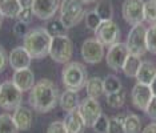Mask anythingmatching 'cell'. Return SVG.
Listing matches in <instances>:
<instances>
[{"label": "cell", "instance_id": "32", "mask_svg": "<svg viewBox=\"0 0 156 133\" xmlns=\"http://www.w3.org/2000/svg\"><path fill=\"white\" fill-rule=\"evenodd\" d=\"M147 49L148 52L156 55V23L151 24V27L147 28Z\"/></svg>", "mask_w": 156, "mask_h": 133}, {"label": "cell", "instance_id": "31", "mask_svg": "<svg viewBox=\"0 0 156 133\" xmlns=\"http://www.w3.org/2000/svg\"><path fill=\"white\" fill-rule=\"evenodd\" d=\"M84 22H86V26L88 29H91V31H96L98 29V27L100 26V23H101V19L99 17V15L96 12H95V9H92V11H88L86 12V16H84Z\"/></svg>", "mask_w": 156, "mask_h": 133}, {"label": "cell", "instance_id": "34", "mask_svg": "<svg viewBox=\"0 0 156 133\" xmlns=\"http://www.w3.org/2000/svg\"><path fill=\"white\" fill-rule=\"evenodd\" d=\"M66 29H67V28L63 26V23L60 22V20H52V22L48 24V28H47V31L49 32V35H51L52 37L64 35Z\"/></svg>", "mask_w": 156, "mask_h": 133}, {"label": "cell", "instance_id": "28", "mask_svg": "<svg viewBox=\"0 0 156 133\" xmlns=\"http://www.w3.org/2000/svg\"><path fill=\"white\" fill-rule=\"evenodd\" d=\"M103 84H104V93L105 94L115 93L123 88L122 81H120L115 75H108L107 77L103 80Z\"/></svg>", "mask_w": 156, "mask_h": 133}, {"label": "cell", "instance_id": "6", "mask_svg": "<svg viewBox=\"0 0 156 133\" xmlns=\"http://www.w3.org/2000/svg\"><path fill=\"white\" fill-rule=\"evenodd\" d=\"M127 48L129 53L135 56H143L148 52L147 49V28L143 23L132 26L127 36Z\"/></svg>", "mask_w": 156, "mask_h": 133}, {"label": "cell", "instance_id": "11", "mask_svg": "<svg viewBox=\"0 0 156 133\" xmlns=\"http://www.w3.org/2000/svg\"><path fill=\"white\" fill-rule=\"evenodd\" d=\"M122 15L131 26L141 24L144 22V0H124Z\"/></svg>", "mask_w": 156, "mask_h": 133}, {"label": "cell", "instance_id": "43", "mask_svg": "<svg viewBox=\"0 0 156 133\" xmlns=\"http://www.w3.org/2000/svg\"><path fill=\"white\" fill-rule=\"evenodd\" d=\"M83 2H84V4H91V3H95L98 0H83Z\"/></svg>", "mask_w": 156, "mask_h": 133}, {"label": "cell", "instance_id": "41", "mask_svg": "<svg viewBox=\"0 0 156 133\" xmlns=\"http://www.w3.org/2000/svg\"><path fill=\"white\" fill-rule=\"evenodd\" d=\"M19 3H20V5H22V8H31L34 0H19Z\"/></svg>", "mask_w": 156, "mask_h": 133}, {"label": "cell", "instance_id": "26", "mask_svg": "<svg viewBox=\"0 0 156 133\" xmlns=\"http://www.w3.org/2000/svg\"><path fill=\"white\" fill-rule=\"evenodd\" d=\"M95 12L99 15L101 22H104V20H112L113 7L108 0H101V2H99L96 7H95Z\"/></svg>", "mask_w": 156, "mask_h": 133}, {"label": "cell", "instance_id": "42", "mask_svg": "<svg viewBox=\"0 0 156 133\" xmlns=\"http://www.w3.org/2000/svg\"><path fill=\"white\" fill-rule=\"evenodd\" d=\"M150 88H151V90H152V94H154V96H156V77L152 80V83L150 84Z\"/></svg>", "mask_w": 156, "mask_h": 133}, {"label": "cell", "instance_id": "7", "mask_svg": "<svg viewBox=\"0 0 156 133\" xmlns=\"http://www.w3.org/2000/svg\"><path fill=\"white\" fill-rule=\"evenodd\" d=\"M23 92L12 81H4L0 85V108L5 111H15L22 105Z\"/></svg>", "mask_w": 156, "mask_h": 133}, {"label": "cell", "instance_id": "27", "mask_svg": "<svg viewBox=\"0 0 156 133\" xmlns=\"http://www.w3.org/2000/svg\"><path fill=\"white\" fill-rule=\"evenodd\" d=\"M0 133H19V129L11 114H0Z\"/></svg>", "mask_w": 156, "mask_h": 133}, {"label": "cell", "instance_id": "33", "mask_svg": "<svg viewBox=\"0 0 156 133\" xmlns=\"http://www.w3.org/2000/svg\"><path fill=\"white\" fill-rule=\"evenodd\" d=\"M108 127H109V118L108 116H105L104 113L96 120V122L94 124V129L95 133H108Z\"/></svg>", "mask_w": 156, "mask_h": 133}, {"label": "cell", "instance_id": "3", "mask_svg": "<svg viewBox=\"0 0 156 133\" xmlns=\"http://www.w3.org/2000/svg\"><path fill=\"white\" fill-rule=\"evenodd\" d=\"M88 80L87 69L79 61H71L67 63L66 66L62 71V81L66 89L79 92L81 88L86 87Z\"/></svg>", "mask_w": 156, "mask_h": 133}, {"label": "cell", "instance_id": "9", "mask_svg": "<svg viewBox=\"0 0 156 133\" xmlns=\"http://www.w3.org/2000/svg\"><path fill=\"white\" fill-rule=\"evenodd\" d=\"M77 111L86 124V128H92L96 120L103 114L101 105L99 104V101L96 99H91V97H87L83 101H80Z\"/></svg>", "mask_w": 156, "mask_h": 133}, {"label": "cell", "instance_id": "24", "mask_svg": "<svg viewBox=\"0 0 156 133\" xmlns=\"http://www.w3.org/2000/svg\"><path fill=\"white\" fill-rule=\"evenodd\" d=\"M124 133H140L141 132V120L137 114H127L123 122Z\"/></svg>", "mask_w": 156, "mask_h": 133}, {"label": "cell", "instance_id": "4", "mask_svg": "<svg viewBox=\"0 0 156 133\" xmlns=\"http://www.w3.org/2000/svg\"><path fill=\"white\" fill-rule=\"evenodd\" d=\"M86 16L83 0H63L60 3V17L59 20L63 23L67 29L77 26Z\"/></svg>", "mask_w": 156, "mask_h": 133}, {"label": "cell", "instance_id": "13", "mask_svg": "<svg viewBox=\"0 0 156 133\" xmlns=\"http://www.w3.org/2000/svg\"><path fill=\"white\" fill-rule=\"evenodd\" d=\"M59 8L60 0H34L31 7L34 15L40 20H51Z\"/></svg>", "mask_w": 156, "mask_h": 133}, {"label": "cell", "instance_id": "29", "mask_svg": "<svg viewBox=\"0 0 156 133\" xmlns=\"http://www.w3.org/2000/svg\"><path fill=\"white\" fill-rule=\"evenodd\" d=\"M127 114L120 113L113 116L112 118H109V127H108V133H124L123 128V122Z\"/></svg>", "mask_w": 156, "mask_h": 133}, {"label": "cell", "instance_id": "39", "mask_svg": "<svg viewBox=\"0 0 156 133\" xmlns=\"http://www.w3.org/2000/svg\"><path fill=\"white\" fill-rule=\"evenodd\" d=\"M145 113H147V116L152 118V120H156V96H154L150 101V104H148L147 109H145Z\"/></svg>", "mask_w": 156, "mask_h": 133}, {"label": "cell", "instance_id": "22", "mask_svg": "<svg viewBox=\"0 0 156 133\" xmlns=\"http://www.w3.org/2000/svg\"><path fill=\"white\" fill-rule=\"evenodd\" d=\"M22 11L19 0H0V15L9 19H17Z\"/></svg>", "mask_w": 156, "mask_h": 133}, {"label": "cell", "instance_id": "8", "mask_svg": "<svg viewBox=\"0 0 156 133\" xmlns=\"http://www.w3.org/2000/svg\"><path fill=\"white\" fill-rule=\"evenodd\" d=\"M128 55H129V51L127 48V44L118 41V43L109 45L107 55H105V63H107V65L112 71L119 72L122 71Z\"/></svg>", "mask_w": 156, "mask_h": 133}, {"label": "cell", "instance_id": "35", "mask_svg": "<svg viewBox=\"0 0 156 133\" xmlns=\"http://www.w3.org/2000/svg\"><path fill=\"white\" fill-rule=\"evenodd\" d=\"M28 24L26 23H22V22H16L15 23V26H13L12 28V32L13 35H15L16 37H23L24 39V36L28 33Z\"/></svg>", "mask_w": 156, "mask_h": 133}, {"label": "cell", "instance_id": "5", "mask_svg": "<svg viewBox=\"0 0 156 133\" xmlns=\"http://www.w3.org/2000/svg\"><path fill=\"white\" fill-rule=\"evenodd\" d=\"M72 53H73V45L67 35L52 37L51 45H49V53H48V56L52 57V60L59 63V64H67L72 57Z\"/></svg>", "mask_w": 156, "mask_h": 133}, {"label": "cell", "instance_id": "44", "mask_svg": "<svg viewBox=\"0 0 156 133\" xmlns=\"http://www.w3.org/2000/svg\"><path fill=\"white\" fill-rule=\"evenodd\" d=\"M2 17H3V16H2V15H0V26H2Z\"/></svg>", "mask_w": 156, "mask_h": 133}, {"label": "cell", "instance_id": "18", "mask_svg": "<svg viewBox=\"0 0 156 133\" xmlns=\"http://www.w3.org/2000/svg\"><path fill=\"white\" fill-rule=\"evenodd\" d=\"M63 122H64L66 129L68 133H83L84 128H86V124H84L77 109L72 112H67Z\"/></svg>", "mask_w": 156, "mask_h": 133}, {"label": "cell", "instance_id": "36", "mask_svg": "<svg viewBox=\"0 0 156 133\" xmlns=\"http://www.w3.org/2000/svg\"><path fill=\"white\" fill-rule=\"evenodd\" d=\"M34 12L31 8H22L20 13L17 15V22H22V23H26V24H30L34 19Z\"/></svg>", "mask_w": 156, "mask_h": 133}, {"label": "cell", "instance_id": "17", "mask_svg": "<svg viewBox=\"0 0 156 133\" xmlns=\"http://www.w3.org/2000/svg\"><path fill=\"white\" fill-rule=\"evenodd\" d=\"M12 118L15 121L16 127L19 131L26 132L28 131L31 127H32V122H34V113L30 108L27 107H17L15 112L12 114Z\"/></svg>", "mask_w": 156, "mask_h": 133}, {"label": "cell", "instance_id": "15", "mask_svg": "<svg viewBox=\"0 0 156 133\" xmlns=\"http://www.w3.org/2000/svg\"><path fill=\"white\" fill-rule=\"evenodd\" d=\"M32 57L30 56V53L26 51L24 47H16L9 52L8 55V63L9 66L13 71H19V69H26L30 68Z\"/></svg>", "mask_w": 156, "mask_h": 133}, {"label": "cell", "instance_id": "30", "mask_svg": "<svg viewBox=\"0 0 156 133\" xmlns=\"http://www.w3.org/2000/svg\"><path fill=\"white\" fill-rule=\"evenodd\" d=\"M144 22L155 24L156 23V2L148 0L144 2Z\"/></svg>", "mask_w": 156, "mask_h": 133}, {"label": "cell", "instance_id": "45", "mask_svg": "<svg viewBox=\"0 0 156 133\" xmlns=\"http://www.w3.org/2000/svg\"><path fill=\"white\" fill-rule=\"evenodd\" d=\"M0 85H2V83H0Z\"/></svg>", "mask_w": 156, "mask_h": 133}, {"label": "cell", "instance_id": "23", "mask_svg": "<svg viewBox=\"0 0 156 133\" xmlns=\"http://www.w3.org/2000/svg\"><path fill=\"white\" fill-rule=\"evenodd\" d=\"M141 57L140 56H135V55H128L126 63H124L122 71L123 73L127 76V77H136L137 72H139V68L141 65Z\"/></svg>", "mask_w": 156, "mask_h": 133}, {"label": "cell", "instance_id": "19", "mask_svg": "<svg viewBox=\"0 0 156 133\" xmlns=\"http://www.w3.org/2000/svg\"><path fill=\"white\" fill-rule=\"evenodd\" d=\"M155 77H156V65L152 61H143L135 79L137 80V83L150 85Z\"/></svg>", "mask_w": 156, "mask_h": 133}, {"label": "cell", "instance_id": "46", "mask_svg": "<svg viewBox=\"0 0 156 133\" xmlns=\"http://www.w3.org/2000/svg\"><path fill=\"white\" fill-rule=\"evenodd\" d=\"M155 2H156V0H155Z\"/></svg>", "mask_w": 156, "mask_h": 133}, {"label": "cell", "instance_id": "38", "mask_svg": "<svg viewBox=\"0 0 156 133\" xmlns=\"http://www.w3.org/2000/svg\"><path fill=\"white\" fill-rule=\"evenodd\" d=\"M8 53H7L5 48L0 45V72H3L8 65Z\"/></svg>", "mask_w": 156, "mask_h": 133}, {"label": "cell", "instance_id": "2", "mask_svg": "<svg viewBox=\"0 0 156 133\" xmlns=\"http://www.w3.org/2000/svg\"><path fill=\"white\" fill-rule=\"evenodd\" d=\"M51 40L52 36L49 35L47 28L36 27L30 29L24 36L23 47L32 59H44L49 53Z\"/></svg>", "mask_w": 156, "mask_h": 133}, {"label": "cell", "instance_id": "25", "mask_svg": "<svg viewBox=\"0 0 156 133\" xmlns=\"http://www.w3.org/2000/svg\"><path fill=\"white\" fill-rule=\"evenodd\" d=\"M105 101H107V105L113 108V109H119L124 105L126 103V97H127V92L126 89L122 88L120 90L115 93H109V94H105Z\"/></svg>", "mask_w": 156, "mask_h": 133}, {"label": "cell", "instance_id": "10", "mask_svg": "<svg viewBox=\"0 0 156 133\" xmlns=\"http://www.w3.org/2000/svg\"><path fill=\"white\" fill-rule=\"evenodd\" d=\"M80 55L87 64H99L104 57V45L95 39H87L81 44Z\"/></svg>", "mask_w": 156, "mask_h": 133}, {"label": "cell", "instance_id": "21", "mask_svg": "<svg viewBox=\"0 0 156 133\" xmlns=\"http://www.w3.org/2000/svg\"><path fill=\"white\" fill-rule=\"evenodd\" d=\"M86 93L87 97H91V99H99L104 94V84H103V79L98 77H90L86 83Z\"/></svg>", "mask_w": 156, "mask_h": 133}, {"label": "cell", "instance_id": "37", "mask_svg": "<svg viewBox=\"0 0 156 133\" xmlns=\"http://www.w3.org/2000/svg\"><path fill=\"white\" fill-rule=\"evenodd\" d=\"M47 133H68L63 121H54L48 125Z\"/></svg>", "mask_w": 156, "mask_h": 133}, {"label": "cell", "instance_id": "14", "mask_svg": "<svg viewBox=\"0 0 156 133\" xmlns=\"http://www.w3.org/2000/svg\"><path fill=\"white\" fill-rule=\"evenodd\" d=\"M152 97H154V94H152L150 85L141 84V83H136L133 85L132 92H131V100H132V104L135 108L145 112Z\"/></svg>", "mask_w": 156, "mask_h": 133}, {"label": "cell", "instance_id": "16", "mask_svg": "<svg viewBox=\"0 0 156 133\" xmlns=\"http://www.w3.org/2000/svg\"><path fill=\"white\" fill-rule=\"evenodd\" d=\"M12 83L19 88L22 92L31 90L35 85V75L30 68L26 69H19V71L13 72L12 76Z\"/></svg>", "mask_w": 156, "mask_h": 133}, {"label": "cell", "instance_id": "1", "mask_svg": "<svg viewBox=\"0 0 156 133\" xmlns=\"http://www.w3.org/2000/svg\"><path fill=\"white\" fill-rule=\"evenodd\" d=\"M59 100V90L55 83L48 79H41L35 83L28 97L31 107L39 113H48L55 109Z\"/></svg>", "mask_w": 156, "mask_h": 133}, {"label": "cell", "instance_id": "20", "mask_svg": "<svg viewBox=\"0 0 156 133\" xmlns=\"http://www.w3.org/2000/svg\"><path fill=\"white\" fill-rule=\"evenodd\" d=\"M79 96L75 90L66 89L64 92L60 94V107L66 112H72L79 108Z\"/></svg>", "mask_w": 156, "mask_h": 133}, {"label": "cell", "instance_id": "40", "mask_svg": "<svg viewBox=\"0 0 156 133\" xmlns=\"http://www.w3.org/2000/svg\"><path fill=\"white\" fill-rule=\"evenodd\" d=\"M141 133H156V122H151V124H148L147 127H145Z\"/></svg>", "mask_w": 156, "mask_h": 133}, {"label": "cell", "instance_id": "12", "mask_svg": "<svg viewBox=\"0 0 156 133\" xmlns=\"http://www.w3.org/2000/svg\"><path fill=\"white\" fill-rule=\"evenodd\" d=\"M95 37L103 45H112L120 39V28L113 20H104L95 31Z\"/></svg>", "mask_w": 156, "mask_h": 133}]
</instances>
